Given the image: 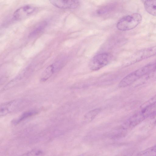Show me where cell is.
<instances>
[{
    "instance_id": "obj_1",
    "label": "cell",
    "mask_w": 156,
    "mask_h": 156,
    "mask_svg": "<svg viewBox=\"0 0 156 156\" xmlns=\"http://www.w3.org/2000/svg\"><path fill=\"white\" fill-rule=\"evenodd\" d=\"M152 72H154V69L151 62L128 74L120 81L119 87L120 88L127 87Z\"/></svg>"
},
{
    "instance_id": "obj_2",
    "label": "cell",
    "mask_w": 156,
    "mask_h": 156,
    "mask_svg": "<svg viewBox=\"0 0 156 156\" xmlns=\"http://www.w3.org/2000/svg\"><path fill=\"white\" fill-rule=\"evenodd\" d=\"M142 16L139 13H134L125 16L121 18L117 24L118 29L121 31H126L136 27L141 22Z\"/></svg>"
},
{
    "instance_id": "obj_3",
    "label": "cell",
    "mask_w": 156,
    "mask_h": 156,
    "mask_svg": "<svg viewBox=\"0 0 156 156\" xmlns=\"http://www.w3.org/2000/svg\"><path fill=\"white\" fill-rule=\"evenodd\" d=\"M156 55V45L135 52L129 58L128 64H132Z\"/></svg>"
},
{
    "instance_id": "obj_4",
    "label": "cell",
    "mask_w": 156,
    "mask_h": 156,
    "mask_svg": "<svg viewBox=\"0 0 156 156\" xmlns=\"http://www.w3.org/2000/svg\"><path fill=\"white\" fill-rule=\"evenodd\" d=\"M111 58V55L108 53L98 54L94 57L90 62V68L93 71L98 70L107 65L110 61Z\"/></svg>"
},
{
    "instance_id": "obj_5",
    "label": "cell",
    "mask_w": 156,
    "mask_h": 156,
    "mask_svg": "<svg viewBox=\"0 0 156 156\" xmlns=\"http://www.w3.org/2000/svg\"><path fill=\"white\" fill-rule=\"evenodd\" d=\"M35 9V7L31 5L23 6L15 11L13 14L14 18L16 20L23 19L33 13Z\"/></svg>"
},
{
    "instance_id": "obj_6",
    "label": "cell",
    "mask_w": 156,
    "mask_h": 156,
    "mask_svg": "<svg viewBox=\"0 0 156 156\" xmlns=\"http://www.w3.org/2000/svg\"><path fill=\"white\" fill-rule=\"evenodd\" d=\"M50 2L55 6L63 9H75L80 4L78 0H50Z\"/></svg>"
},
{
    "instance_id": "obj_7",
    "label": "cell",
    "mask_w": 156,
    "mask_h": 156,
    "mask_svg": "<svg viewBox=\"0 0 156 156\" xmlns=\"http://www.w3.org/2000/svg\"><path fill=\"white\" fill-rule=\"evenodd\" d=\"M20 103V101H14L2 105L0 108V115H5L12 111Z\"/></svg>"
},
{
    "instance_id": "obj_8",
    "label": "cell",
    "mask_w": 156,
    "mask_h": 156,
    "mask_svg": "<svg viewBox=\"0 0 156 156\" xmlns=\"http://www.w3.org/2000/svg\"><path fill=\"white\" fill-rule=\"evenodd\" d=\"M139 113L144 119L156 113V101L145 106Z\"/></svg>"
},
{
    "instance_id": "obj_9",
    "label": "cell",
    "mask_w": 156,
    "mask_h": 156,
    "mask_svg": "<svg viewBox=\"0 0 156 156\" xmlns=\"http://www.w3.org/2000/svg\"><path fill=\"white\" fill-rule=\"evenodd\" d=\"M146 11L151 15L156 16V0H146L144 2Z\"/></svg>"
},
{
    "instance_id": "obj_10",
    "label": "cell",
    "mask_w": 156,
    "mask_h": 156,
    "mask_svg": "<svg viewBox=\"0 0 156 156\" xmlns=\"http://www.w3.org/2000/svg\"><path fill=\"white\" fill-rule=\"evenodd\" d=\"M134 156H156V145L140 151Z\"/></svg>"
},
{
    "instance_id": "obj_11",
    "label": "cell",
    "mask_w": 156,
    "mask_h": 156,
    "mask_svg": "<svg viewBox=\"0 0 156 156\" xmlns=\"http://www.w3.org/2000/svg\"><path fill=\"white\" fill-rule=\"evenodd\" d=\"M37 112L32 111L27 112L22 114L17 119L13 121L14 124H17L27 118L37 114Z\"/></svg>"
},
{
    "instance_id": "obj_12",
    "label": "cell",
    "mask_w": 156,
    "mask_h": 156,
    "mask_svg": "<svg viewBox=\"0 0 156 156\" xmlns=\"http://www.w3.org/2000/svg\"><path fill=\"white\" fill-rule=\"evenodd\" d=\"M47 23L46 22L44 21L40 23L30 33L29 37H32L39 33L44 29Z\"/></svg>"
},
{
    "instance_id": "obj_13",
    "label": "cell",
    "mask_w": 156,
    "mask_h": 156,
    "mask_svg": "<svg viewBox=\"0 0 156 156\" xmlns=\"http://www.w3.org/2000/svg\"><path fill=\"white\" fill-rule=\"evenodd\" d=\"M100 108H96L87 113L84 116V119L87 121H90L93 119L100 113Z\"/></svg>"
},
{
    "instance_id": "obj_14",
    "label": "cell",
    "mask_w": 156,
    "mask_h": 156,
    "mask_svg": "<svg viewBox=\"0 0 156 156\" xmlns=\"http://www.w3.org/2000/svg\"><path fill=\"white\" fill-rule=\"evenodd\" d=\"M55 69L54 64H52L48 66L45 70L44 76L41 79L42 81H45L48 80L53 73Z\"/></svg>"
},
{
    "instance_id": "obj_15",
    "label": "cell",
    "mask_w": 156,
    "mask_h": 156,
    "mask_svg": "<svg viewBox=\"0 0 156 156\" xmlns=\"http://www.w3.org/2000/svg\"><path fill=\"white\" fill-rule=\"evenodd\" d=\"M42 151L39 150H33L19 156H38L42 154Z\"/></svg>"
},
{
    "instance_id": "obj_16",
    "label": "cell",
    "mask_w": 156,
    "mask_h": 156,
    "mask_svg": "<svg viewBox=\"0 0 156 156\" xmlns=\"http://www.w3.org/2000/svg\"><path fill=\"white\" fill-rule=\"evenodd\" d=\"M154 65V71H156V59L154 61L152 62Z\"/></svg>"
}]
</instances>
